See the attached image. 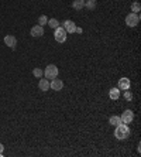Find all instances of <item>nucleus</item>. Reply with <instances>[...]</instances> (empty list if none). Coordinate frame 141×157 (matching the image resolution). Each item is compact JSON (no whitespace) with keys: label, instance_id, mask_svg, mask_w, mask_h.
<instances>
[{"label":"nucleus","instance_id":"1","mask_svg":"<svg viewBox=\"0 0 141 157\" xmlns=\"http://www.w3.org/2000/svg\"><path fill=\"white\" fill-rule=\"evenodd\" d=\"M114 136H116L119 140H126L128 136H130V129L126 123H120L116 126V130H114Z\"/></svg>","mask_w":141,"mask_h":157},{"label":"nucleus","instance_id":"2","mask_svg":"<svg viewBox=\"0 0 141 157\" xmlns=\"http://www.w3.org/2000/svg\"><path fill=\"white\" fill-rule=\"evenodd\" d=\"M44 75H45L47 79H54V78H57L58 77V68H57V65L50 64V65L45 68V71H44Z\"/></svg>","mask_w":141,"mask_h":157},{"label":"nucleus","instance_id":"3","mask_svg":"<svg viewBox=\"0 0 141 157\" xmlns=\"http://www.w3.org/2000/svg\"><path fill=\"white\" fill-rule=\"evenodd\" d=\"M140 23V16L137 13H130V14L126 17V24L128 27H135Z\"/></svg>","mask_w":141,"mask_h":157},{"label":"nucleus","instance_id":"4","mask_svg":"<svg viewBox=\"0 0 141 157\" xmlns=\"http://www.w3.org/2000/svg\"><path fill=\"white\" fill-rule=\"evenodd\" d=\"M54 37H55V40L58 41V43H65V41H66V31H65V29H64V27H57V29H55Z\"/></svg>","mask_w":141,"mask_h":157},{"label":"nucleus","instance_id":"5","mask_svg":"<svg viewBox=\"0 0 141 157\" xmlns=\"http://www.w3.org/2000/svg\"><path fill=\"white\" fill-rule=\"evenodd\" d=\"M121 122L123 123H126V124H128V123H131L133 122V119H134V113H133V110H130V109H127V110H124V113L121 115Z\"/></svg>","mask_w":141,"mask_h":157},{"label":"nucleus","instance_id":"6","mask_svg":"<svg viewBox=\"0 0 141 157\" xmlns=\"http://www.w3.org/2000/svg\"><path fill=\"white\" fill-rule=\"evenodd\" d=\"M50 88H51V89H54V91H61L62 88H64V82H62L61 79H57V78H54V79H51Z\"/></svg>","mask_w":141,"mask_h":157},{"label":"nucleus","instance_id":"7","mask_svg":"<svg viewBox=\"0 0 141 157\" xmlns=\"http://www.w3.org/2000/svg\"><path fill=\"white\" fill-rule=\"evenodd\" d=\"M62 26H64V29H65L66 33H75V23L72 21V20H65V21L62 23Z\"/></svg>","mask_w":141,"mask_h":157},{"label":"nucleus","instance_id":"8","mask_svg":"<svg viewBox=\"0 0 141 157\" xmlns=\"http://www.w3.org/2000/svg\"><path fill=\"white\" fill-rule=\"evenodd\" d=\"M4 44L10 48H14L17 45V38L14 36H6L4 37Z\"/></svg>","mask_w":141,"mask_h":157},{"label":"nucleus","instance_id":"9","mask_svg":"<svg viewBox=\"0 0 141 157\" xmlns=\"http://www.w3.org/2000/svg\"><path fill=\"white\" fill-rule=\"evenodd\" d=\"M130 79L128 78H121V79L119 81V89H121V91H127V89H130Z\"/></svg>","mask_w":141,"mask_h":157},{"label":"nucleus","instance_id":"10","mask_svg":"<svg viewBox=\"0 0 141 157\" xmlns=\"http://www.w3.org/2000/svg\"><path fill=\"white\" fill-rule=\"evenodd\" d=\"M30 34L33 37H41L44 34V27L40 26V24H38V26H34L33 29H31V31H30Z\"/></svg>","mask_w":141,"mask_h":157},{"label":"nucleus","instance_id":"11","mask_svg":"<svg viewBox=\"0 0 141 157\" xmlns=\"http://www.w3.org/2000/svg\"><path fill=\"white\" fill-rule=\"evenodd\" d=\"M109 96H110V99H113V101H117V99L120 98V89L119 88H112V89L109 91Z\"/></svg>","mask_w":141,"mask_h":157},{"label":"nucleus","instance_id":"12","mask_svg":"<svg viewBox=\"0 0 141 157\" xmlns=\"http://www.w3.org/2000/svg\"><path fill=\"white\" fill-rule=\"evenodd\" d=\"M38 88H40L43 92L48 91V89H50V82H48V79H43V78H41L40 82H38Z\"/></svg>","mask_w":141,"mask_h":157},{"label":"nucleus","instance_id":"13","mask_svg":"<svg viewBox=\"0 0 141 157\" xmlns=\"http://www.w3.org/2000/svg\"><path fill=\"white\" fill-rule=\"evenodd\" d=\"M72 7L75 9V10H80V9H83L85 7V0H73Z\"/></svg>","mask_w":141,"mask_h":157},{"label":"nucleus","instance_id":"14","mask_svg":"<svg viewBox=\"0 0 141 157\" xmlns=\"http://www.w3.org/2000/svg\"><path fill=\"white\" fill-rule=\"evenodd\" d=\"M109 123L112 124V126H117V124L123 123L121 122V119H120V116H112L110 119H109Z\"/></svg>","mask_w":141,"mask_h":157},{"label":"nucleus","instance_id":"15","mask_svg":"<svg viewBox=\"0 0 141 157\" xmlns=\"http://www.w3.org/2000/svg\"><path fill=\"white\" fill-rule=\"evenodd\" d=\"M47 24L51 27V29H57V27H59V21L57 20V18H51V20H48Z\"/></svg>","mask_w":141,"mask_h":157},{"label":"nucleus","instance_id":"16","mask_svg":"<svg viewBox=\"0 0 141 157\" xmlns=\"http://www.w3.org/2000/svg\"><path fill=\"white\" fill-rule=\"evenodd\" d=\"M131 10H133V13H137L138 14V11L141 10V4L138 3V2H134V3L131 4Z\"/></svg>","mask_w":141,"mask_h":157},{"label":"nucleus","instance_id":"17","mask_svg":"<svg viewBox=\"0 0 141 157\" xmlns=\"http://www.w3.org/2000/svg\"><path fill=\"white\" fill-rule=\"evenodd\" d=\"M48 23V18H47V16H40V18H38V24H40V26H45V24H47Z\"/></svg>","mask_w":141,"mask_h":157},{"label":"nucleus","instance_id":"18","mask_svg":"<svg viewBox=\"0 0 141 157\" xmlns=\"http://www.w3.org/2000/svg\"><path fill=\"white\" fill-rule=\"evenodd\" d=\"M85 6H86L87 9L93 10V9L96 7V0H87V3H85Z\"/></svg>","mask_w":141,"mask_h":157},{"label":"nucleus","instance_id":"19","mask_svg":"<svg viewBox=\"0 0 141 157\" xmlns=\"http://www.w3.org/2000/svg\"><path fill=\"white\" fill-rule=\"evenodd\" d=\"M33 74H34V77L35 78H43V70L41 68H34V71H33Z\"/></svg>","mask_w":141,"mask_h":157},{"label":"nucleus","instance_id":"20","mask_svg":"<svg viewBox=\"0 0 141 157\" xmlns=\"http://www.w3.org/2000/svg\"><path fill=\"white\" fill-rule=\"evenodd\" d=\"M124 98H126L127 101H131V99H133V96H131V94H130V92H128V89H127V91H126V94H124Z\"/></svg>","mask_w":141,"mask_h":157},{"label":"nucleus","instance_id":"21","mask_svg":"<svg viewBox=\"0 0 141 157\" xmlns=\"http://www.w3.org/2000/svg\"><path fill=\"white\" fill-rule=\"evenodd\" d=\"M3 150H4V146L2 144V143H0V157L3 156Z\"/></svg>","mask_w":141,"mask_h":157},{"label":"nucleus","instance_id":"22","mask_svg":"<svg viewBox=\"0 0 141 157\" xmlns=\"http://www.w3.org/2000/svg\"><path fill=\"white\" fill-rule=\"evenodd\" d=\"M75 31H76V33H82V29H79V27H76Z\"/></svg>","mask_w":141,"mask_h":157}]
</instances>
